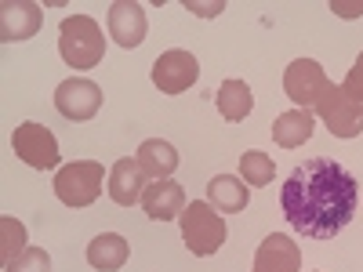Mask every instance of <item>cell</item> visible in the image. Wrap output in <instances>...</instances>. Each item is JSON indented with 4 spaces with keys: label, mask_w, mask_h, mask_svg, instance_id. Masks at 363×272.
Instances as JSON below:
<instances>
[{
    "label": "cell",
    "mask_w": 363,
    "mask_h": 272,
    "mask_svg": "<svg viewBox=\"0 0 363 272\" xmlns=\"http://www.w3.org/2000/svg\"><path fill=\"white\" fill-rule=\"evenodd\" d=\"M200 76V62L196 55L182 51V47H171L164 51L157 62H153V84L164 91V95H182V91H189Z\"/></svg>",
    "instance_id": "9"
},
{
    "label": "cell",
    "mask_w": 363,
    "mask_h": 272,
    "mask_svg": "<svg viewBox=\"0 0 363 272\" xmlns=\"http://www.w3.org/2000/svg\"><path fill=\"white\" fill-rule=\"evenodd\" d=\"M356 62H359V66H363V55H359V58H356Z\"/></svg>",
    "instance_id": "25"
},
{
    "label": "cell",
    "mask_w": 363,
    "mask_h": 272,
    "mask_svg": "<svg viewBox=\"0 0 363 272\" xmlns=\"http://www.w3.org/2000/svg\"><path fill=\"white\" fill-rule=\"evenodd\" d=\"M142 207H145V215L153 222L182 218V210H186V189H182L178 181H171V178L153 181V186L145 189V196H142Z\"/></svg>",
    "instance_id": "14"
},
{
    "label": "cell",
    "mask_w": 363,
    "mask_h": 272,
    "mask_svg": "<svg viewBox=\"0 0 363 272\" xmlns=\"http://www.w3.org/2000/svg\"><path fill=\"white\" fill-rule=\"evenodd\" d=\"M316 124H313V113L309 109H291V113H280L277 124H272V138H277V145L284 149H298L306 145L313 138Z\"/></svg>",
    "instance_id": "18"
},
{
    "label": "cell",
    "mask_w": 363,
    "mask_h": 272,
    "mask_svg": "<svg viewBox=\"0 0 363 272\" xmlns=\"http://www.w3.org/2000/svg\"><path fill=\"white\" fill-rule=\"evenodd\" d=\"M207 203L218 210V215H236V210L247 207V181H240L233 174H218L207 181Z\"/></svg>",
    "instance_id": "17"
},
{
    "label": "cell",
    "mask_w": 363,
    "mask_h": 272,
    "mask_svg": "<svg viewBox=\"0 0 363 272\" xmlns=\"http://www.w3.org/2000/svg\"><path fill=\"white\" fill-rule=\"evenodd\" d=\"M0 232H4V239H0V261L8 268L26 251V225L15 222V218H0Z\"/></svg>",
    "instance_id": "21"
},
{
    "label": "cell",
    "mask_w": 363,
    "mask_h": 272,
    "mask_svg": "<svg viewBox=\"0 0 363 272\" xmlns=\"http://www.w3.org/2000/svg\"><path fill=\"white\" fill-rule=\"evenodd\" d=\"M4 272H51V254L44 247H26Z\"/></svg>",
    "instance_id": "22"
},
{
    "label": "cell",
    "mask_w": 363,
    "mask_h": 272,
    "mask_svg": "<svg viewBox=\"0 0 363 272\" xmlns=\"http://www.w3.org/2000/svg\"><path fill=\"white\" fill-rule=\"evenodd\" d=\"M330 11L342 15V18H356V15H363V0H352V4H345V0H330Z\"/></svg>",
    "instance_id": "24"
},
{
    "label": "cell",
    "mask_w": 363,
    "mask_h": 272,
    "mask_svg": "<svg viewBox=\"0 0 363 272\" xmlns=\"http://www.w3.org/2000/svg\"><path fill=\"white\" fill-rule=\"evenodd\" d=\"M11 145H15V157H22V164L29 167H37V171L58 167V142L44 124H33V120L18 124L11 135Z\"/></svg>",
    "instance_id": "7"
},
{
    "label": "cell",
    "mask_w": 363,
    "mask_h": 272,
    "mask_svg": "<svg viewBox=\"0 0 363 272\" xmlns=\"http://www.w3.org/2000/svg\"><path fill=\"white\" fill-rule=\"evenodd\" d=\"M255 272H301V247L284 232L265 236L255 254Z\"/></svg>",
    "instance_id": "11"
},
{
    "label": "cell",
    "mask_w": 363,
    "mask_h": 272,
    "mask_svg": "<svg viewBox=\"0 0 363 272\" xmlns=\"http://www.w3.org/2000/svg\"><path fill=\"white\" fill-rule=\"evenodd\" d=\"M44 22V8L33 0H4L0 4V40L4 44H18L37 37V29Z\"/></svg>",
    "instance_id": "10"
},
{
    "label": "cell",
    "mask_w": 363,
    "mask_h": 272,
    "mask_svg": "<svg viewBox=\"0 0 363 272\" xmlns=\"http://www.w3.org/2000/svg\"><path fill=\"white\" fill-rule=\"evenodd\" d=\"M316 113L323 120V128L335 138H356L363 135V102H356L345 87L330 84L323 91V98L316 102Z\"/></svg>",
    "instance_id": "5"
},
{
    "label": "cell",
    "mask_w": 363,
    "mask_h": 272,
    "mask_svg": "<svg viewBox=\"0 0 363 272\" xmlns=\"http://www.w3.org/2000/svg\"><path fill=\"white\" fill-rule=\"evenodd\" d=\"M102 181H106V171H102L99 160H77V164L58 167L55 196L66 207H91L102 196Z\"/></svg>",
    "instance_id": "4"
},
{
    "label": "cell",
    "mask_w": 363,
    "mask_h": 272,
    "mask_svg": "<svg viewBox=\"0 0 363 272\" xmlns=\"http://www.w3.org/2000/svg\"><path fill=\"white\" fill-rule=\"evenodd\" d=\"M280 207L294 232L309 239H335L359 207V181L338 160L316 157L287 174Z\"/></svg>",
    "instance_id": "1"
},
{
    "label": "cell",
    "mask_w": 363,
    "mask_h": 272,
    "mask_svg": "<svg viewBox=\"0 0 363 272\" xmlns=\"http://www.w3.org/2000/svg\"><path fill=\"white\" fill-rule=\"evenodd\" d=\"M186 11H196L200 18H215L225 11V0H211V4H200V0H186Z\"/></svg>",
    "instance_id": "23"
},
{
    "label": "cell",
    "mask_w": 363,
    "mask_h": 272,
    "mask_svg": "<svg viewBox=\"0 0 363 272\" xmlns=\"http://www.w3.org/2000/svg\"><path fill=\"white\" fill-rule=\"evenodd\" d=\"M215 102H218V113L229 120V124H240V120H247V113L255 109V95H251V87L244 84V80H225L222 87H218V95H215Z\"/></svg>",
    "instance_id": "19"
},
{
    "label": "cell",
    "mask_w": 363,
    "mask_h": 272,
    "mask_svg": "<svg viewBox=\"0 0 363 272\" xmlns=\"http://www.w3.org/2000/svg\"><path fill=\"white\" fill-rule=\"evenodd\" d=\"M145 171L138 167V160H116L113 164V171H109V196H113V203H120V207H135V203H142V196H145Z\"/></svg>",
    "instance_id": "13"
},
{
    "label": "cell",
    "mask_w": 363,
    "mask_h": 272,
    "mask_svg": "<svg viewBox=\"0 0 363 272\" xmlns=\"http://www.w3.org/2000/svg\"><path fill=\"white\" fill-rule=\"evenodd\" d=\"M178 222H182V239H186L189 254H196V258L218 254V247L225 244V236H229L225 232V218L207 200L186 203V210H182Z\"/></svg>",
    "instance_id": "3"
},
{
    "label": "cell",
    "mask_w": 363,
    "mask_h": 272,
    "mask_svg": "<svg viewBox=\"0 0 363 272\" xmlns=\"http://www.w3.org/2000/svg\"><path fill=\"white\" fill-rule=\"evenodd\" d=\"M138 167L145 171V178H153V181H164L167 174L178 171V149L164 138H145L138 145Z\"/></svg>",
    "instance_id": "16"
},
{
    "label": "cell",
    "mask_w": 363,
    "mask_h": 272,
    "mask_svg": "<svg viewBox=\"0 0 363 272\" xmlns=\"http://www.w3.org/2000/svg\"><path fill=\"white\" fill-rule=\"evenodd\" d=\"M240 174H244L247 186L262 189V186H272V178H277V164H272V157L251 149V153L240 157Z\"/></svg>",
    "instance_id": "20"
},
{
    "label": "cell",
    "mask_w": 363,
    "mask_h": 272,
    "mask_svg": "<svg viewBox=\"0 0 363 272\" xmlns=\"http://www.w3.org/2000/svg\"><path fill=\"white\" fill-rule=\"evenodd\" d=\"M58 55L69 69H95L106 55L102 26L91 15H69L58 26Z\"/></svg>",
    "instance_id": "2"
},
{
    "label": "cell",
    "mask_w": 363,
    "mask_h": 272,
    "mask_svg": "<svg viewBox=\"0 0 363 272\" xmlns=\"http://www.w3.org/2000/svg\"><path fill=\"white\" fill-rule=\"evenodd\" d=\"M128 258H131V247H128V239L116 236V232H102L87 244V265L95 272H116V268L128 265Z\"/></svg>",
    "instance_id": "15"
},
{
    "label": "cell",
    "mask_w": 363,
    "mask_h": 272,
    "mask_svg": "<svg viewBox=\"0 0 363 272\" xmlns=\"http://www.w3.org/2000/svg\"><path fill=\"white\" fill-rule=\"evenodd\" d=\"M55 109L62 113L66 120L84 124V120H91L102 109V87L95 80H87V76H69L55 91Z\"/></svg>",
    "instance_id": "8"
},
{
    "label": "cell",
    "mask_w": 363,
    "mask_h": 272,
    "mask_svg": "<svg viewBox=\"0 0 363 272\" xmlns=\"http://www.w3.org/2000/svg\"><path fill=\"white\" fill-rule=\"evenodd\" d=\"M145 11L142 4H135V0H116V4H109V37L120 44V47H138L145 40Z\"/></svg>",
    "instance_id": "12"
},
{
    "label": "cell",
    "mask_w": 363,
    "mask_h": 272,
    "mask_svg": "<svg viewBox=\"0 0 363 272\" xmlns=\"http://www.w3.org/2000/svg\"><path fill=\"white\" fill-rule=\"evenodd\" d=\"M327 87H330V80H327L323 66L313 62V58H294V62L287 66V73H284V91H287V98L298 109H309L313 113Z\"/></svg>",
    "instance_id": "6"
}]
</instances>
